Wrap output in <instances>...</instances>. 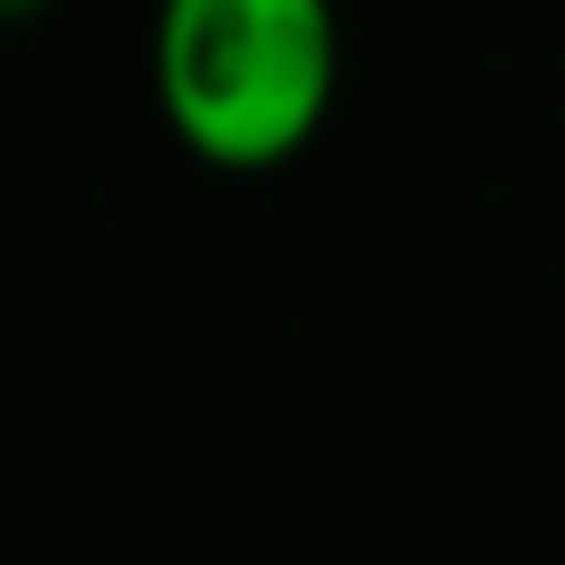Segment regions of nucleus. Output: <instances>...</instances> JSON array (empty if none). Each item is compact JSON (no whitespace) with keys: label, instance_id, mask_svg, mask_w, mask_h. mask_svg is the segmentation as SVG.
I'll list each match as a JSON object with an SVG mask.
<instances>
[{"label":"nucleus","instance_id":"obj_1","mask_svg":"<svg viewBox=\"0 0 565 565\" xmlns=\"http://www.w3.org/2000/svg\"><path fill=\"white\" fill-rule=\"evenodd\" d=\"M150 92L167 134L216 175L300 159L341 92L333 0H159Z\"/></svg>","mask_w":565,"mask_h":565},{"label":"nucleus","instance_id":"obj_2","mask_svg":"<svg viewBox=\"0 0 565 565\" xmlns=\"http://www.w3.org/2000/svg\"><path fill=\"white\" fill-rule=\"evenodd\" d=\"M42 9H51V0H0V25H34Z\"/></svg>","mask_w":565,"mask_h":565}]
</instances>
